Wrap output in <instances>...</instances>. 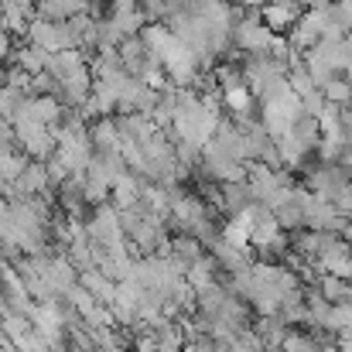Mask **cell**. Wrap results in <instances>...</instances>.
<instances>
[{"label": "cell", "mask_w": 352, "mask_h": 352, "mask_svg": "<svg viewBox=\"0 0 352 352\" xmlns=\"http://www.w3.org/2000/svg\"><path fill=\"white\" fill-rule=\"evenodd\" d=\"M230 41H233V55H260V52H267L270 48V41H274V34L263 28V21H260V10H250V7H243V17L233 24V31H230Z\"/></svg>", "instance_id": "6da1fadb"}, {"label": "cell", "mask_w": 352, "mask_h": 352, "mask_svg": "<svg viewBox=\"0 0 352 352\" xmlns=\"http://www.w3.org/2000/svg\"><path fill=\"white\" fill-rule=\"evenodd\" d=\"M28 45L48 52V55H58V52H72L76 48V34L69 28V21H41V17H31L28 24Z\"/></svg>", "instance_id": "7a4b0ae2"}, {"label": "cell", "mask_w": 352, "mask_h": 352, "mask_svg": "<svg viewBox=\"0 0 352 352\" xmlns=\"http://www.w3.org/2000/svg\"><path fill=\"white\" fill-rule=\"evenodd\" d=\"M318 274H332V277H346L349 280V270H352V246L342 239V236H336L318 256H315V263H311Z\"/></svg>", "instance_id": "3957f363"}, {"label": "cell", "mask_w": 352, "mask_h": 352, "mask_svg": "<svg viewBox=\"0 0 352 352\" xmlns=\"http://www.w3.org/2000/svg\"><path fill=\"white\" fill-rule=\"evenodd\" d=\"M305 10L294 3V0H267L263 7H260V21H263V28L270 31V34H287V28L301 17Z\"/></svg>", "instance_id": "277c9868"}, {"label": "cell", "mask_w": 352, "mask_h": 352, "mask_svg": "<svg viewBox=\"0 0 352 352\" xmlns=\"http://www.w3.org/2000/svg\"><path fill=\"white\" fill-rule=\"evenodd\" d=\"M246 219H250V250H263V246H270L280 236V226H277L274 212L263 209V206H250Z\"/></svg>", "instance_id": "5b68a950"}, {"label": "cell", "mask_w": 352, "mask_h": 352, "mask_svg": "<svg viewBox=\"0 0 352 352\" xmlns=\"http://www.w3.org/2000/svg\"><path fill=\"white\" fill-rule=\"evenodd\" d=\"M14 69H21L24 76H41V72H48V62H52V55L48 52H41V48H34V45H14Z\"/></svg>", "instance_id": "8992f818"}, {"label": "cell", "mask_w": 352, "mask_h": 352, "mask_svg": "<svg viewBox=\"0 0 352 352\" xmlns=\"http://www.w3.org/2000/svg\"><path fill=\"white\" fill-rule=\"evenodd\" d=\"M219 188H223V202H219V209H223L226 219L243 216V212L253 206V195H250V185H246V182H230V185H219Z\"/></svg>", "instance_id": "52a82bcc"}, {"label": "cell", "mask_w": 352, "mask_h": 352, "mask_svg": "<svg viewBox=\"0 0 352 352\" xmlns=\"http://www.w3.org/2000/svg\"><path fill=\"white\" fill-rule=\"evenodd\" d=\"M318 294L329 301V305H352V284L346 277H332V274H318L315 280Z\"/></svg>", "instance_id": "ba28073f"}, {"label": "cell", "mask_w": 352, "mask_h": 352, "mask_svg": "<svg viewBox=\"0 0 352 352\" xmlns=\"http://www.w3.org/2000/svg\"><path fill=\"white\" fill-rule=\"evenodd\" d=\"M253 332L263 339V352H277L280 342H284V336H287L291 329L274 315V318H253Z\"/></svg>", "instance_id": "9c48e42d"}, {"label": "cell", "mask_w": 352, "mask_h": 352, "mask_svg": "<svg viewBox=\"0 0 352 352\" xmlns=\"http://www.w3.org/2000/svg\"><path fill=\"white\" fill-rule=\"evenodd\" d=\"M171 250H175V253H171V260H175V263H178L182 270H188L192 263H199V260L206 256V253H202L206 246H202L199 239H192V236H185V233L178 236L175 243H171Z\"/></svg>", "instance_id": "30bf717a"}, {"label": "cell", "mask_w": 352, "mask_h": 352, "mask_svg": "<svg viewBox=\"0 0 352 352\" xmlns=\"http://www.w3.org/2000/svg\"><path fill=\"white\" fill-rule=\"evenodd\" d=\"M318 93H322V100H325L329 107H339V110H349V107H352V82L346 79V76L329 79Z\"/></svg>", "instance_id": "8fae6325"}, {"label": "cell", "mask_w": 352, "mask_h": 352, "mask_svg": "<svg viewBox=\"0 0 352 352\" xmlns=\"http://www.w3.org/2000/svg\"><path fill=\"white\" fill-rule=\"evenodd\" d=\"M82 291L86 294H93V298H100V301H113V294H117V287L110 284V277L107 274H96V270H86L82 274Z\"/></svg>", "instance_id": "7c38bea8"}, {"label": "cell", "mask_w": 352, "mask_h": 352, "mask_svg": "<svg viewBox=\"0 0 352 352\" xmlns=\"http://www.w3.org/2000/svg\"><path fill=\"white\" fill-rule=\"evenodd\" d=\"M291 133L305 144V151H311L315 154V147H318V140H322V126H318V117H301L294 126H291Z\"/></svg>", "instance_id": "4fadbf2b"}, {"label": "cell", "mask_w": 352, "mask_h": 352, "mask_svg": "<svg viewBox=\"0 0 352 352\" xmlns=\"http://www.w3.org/2000/svg\"><path fill=\"white\" fill-rule=\"evenodd\" d=\"M318 329H329L332 336L349 332L352 329V305H332V308H329V315H325V322H322Z\"/></svg>", "instance_id": "5bb4252c"}, {"label": "cell", "mask_w": 352, "mask_h": 352, "mask_svg": "<svg viewBox=\"0 0 352 352\" xmlns=\"http://www.w3.org/2000/svg\"><path fill=\"white\" fill-rule=\"evenodd\" d=\"M277 352H318V342L308 336V329H291Z\"/></svg>", "instance_id": "9a60e30c"}, {"label": "cell", "mask_w": 352, "mask_h": 352, "mask_svg": "<svg viewBox=\"0 0 352 352\" xmlns=\"http://www.w3.org/2000/svg\"><path fill=\"white\" fill-rule=\"evenodd\" d=\"M10 55H14V38L0 28V62H3V58H10Z\"/></svg>", "instance_id": "2e32d148"}, {"label": "cell", "mask_w": 352, "mask_h": 352, "mask_svg": "<svg viewBox=\"0 0 352 352\" xmlns=\"http://www.w3.org/2000/svg\"><path fill=\"white\" fill-rule=\"evenodd\" d=\"M339 164H342V168H346V171H349V175H352V147H346V151H342V157H339Z\"/></svg>", "instance_id": "e0dca14e"}, {"label": "cell", "mask_w": 352, "mask_h": 352, "mask_svg": "<svg viewBox=\"0 0 352 352\" xmlns=\"http://www.w3.org/2000/svg\"><path fill=\"white\" fill-rule=\"evenodd\" d=\"M342 76H346V79H349V82H352V62H349V69H346V72H342Z\"/></svg>", "instance_id": "ac0fdd59"}, {"label": "cell", "mask_w": 352, "mask_h": 352, "mask_svg": "<svg viewBox=\"0 0 352 352\" xmlns=\"http://www.w3.org/2000/svg\"><path fill=\"white\" fill-rule=\"evenodd\" d=\"M349 192H352V175H349Z\"/></svg>", "instance_id": "d6986e66"}]
</instances>
